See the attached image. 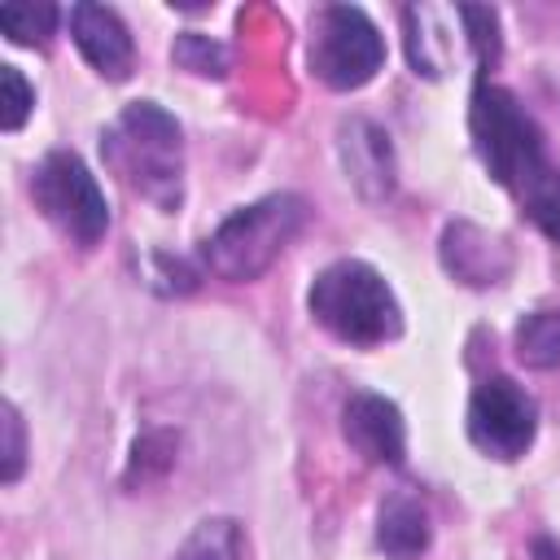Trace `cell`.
Segmentation results:
<instances>
[{
	"label": "cell",
	"instance_id": "6da1fadb",
	"mask_svg": "<svg viewBox=\"0 0 560 560\" xmlns=\"http://www.w3.org/2000/svg\"><path fill=\"white\" fill-rule=\"evenodd\" d=\"M468 127L490 179L503 184L521 201V210L560 245V166L547 162L542 131L525 114V105L499 83H477Z\"/></svg>",
	"mask_w": 560,
	"mask_h": 560
},
{
	"label": "cell",
	"instance_id": "7a4b0ae2",
	"mask_svg": "<svg viewBox=\"0 0 560 560\" xmlns=\"http://www.w3.org/2000/svg\"><path fill=\"white\" fill-rule=\"evenodd\" d=\"M101 153L109 171L162 210H179L184 201V136L179 122L153 101H131L114 127L101 136Z\"/></svg>",
	"mask_w": 560,
	"mask_h": 560
},
{
	"label": "cell",
	"instance_id": "3957f363",
	"mask_svg": "<svg viewBox=\"0 0 560 560\" xmlns=\"http://www.w3.org/2000/svg\"><path fill=\"white\" fill-rule=\"evenodd\" d=\"M315 324H324L346 346H381L402 332V311L394 289L381 280L376 267L359 258H341L324 267L306 298Z\"/></svg>",
	"mask_w": 560,
	"mask_h": 560
},
{
	"label": "cell",
	"instance_id": "277c9868",
	"mask_svg": "<svg viewBox=\"0 0 560 560\" xmlns=\"http://www.w3.org/2000/svg\"><path fill=\"white\" fill-rule=\"evenodd\" d=\"M302 223H306L302 197H293V192L262 197V201L236 210L232 219H223L206 236L201 258L223 280H258L284 254V245L302 232Z\"/></svg>",
	"mask_w": 560,
	"mask_h": 560
},
{
	"label": "cell",
	"instance_id": "5b68a950",
	"mask_svg": "<svg viewBox=\"0 0 560 560\" xmlns=\"http://www.w3.org/2000/svg\"><path fill=\"white\" fill-rule=\"evenodd\" d=\"M31 197L44 210V219L52 228H61L74 245H96L109 228V206L101 184L92 179V171L83 166L79 153L70 149H52L31 179Z\"/></svg>",
	"mask_w": 560,
	"mask_h": 560
},
{
	"label": "cell",
	"instance_id": "8992f818",
	"mask_svg": "<svg viewBox=\"0 0 560 560\" xmlns=\"http://www.w3.org/2000/svg\"><path fill=\"white\" fill-rule=\"evenodd\" d=\"M385 61V44L381 31L372 26V18L354 4H328L315 18V39H311V70L337 88H363Z\"/></svg>",
	"mask_w": 560,
	"mask_h": 560
},
{
	"label": "cell",
	"instance_id": "52a82bcc",
	"mask_svg": "<svg viewBox=\"0 0 560 560\" xmlns=\"http://www.w3.org/2000/svg\"><path fill=\"white\" fill-rule=\"evenodd\" d=\"M538 429V402L512 376H486L468 402V438L490 459H516Z\"/></svg>",
	"mask_w": 560,
	"mask_h": 560
},
{
	"label": "cell",
	"instance_id": "ba28073f",
	"mask_svg": "<svg viewBox=\"0 0 560 560\" xmlns=\"http://www.w3.org/2000/svg\"><path fill=\"white\" fill-rule=\"evenodd\" d=\"M341 429L346 442L368 459V464H402L407 451V429L402 416L389 398L381 394H354L341 411Z\"/></svg>",
	"mask_w": 560,
	"mask_h": 560
},
{
	"label": "cell",
	"instance_id": "9c48e42d",
	"mask_svg": "<svg viewBox=\"0 0 560 560\" xmlns=\"http://www.w3.org/2000/svg\"><path fill=\"white\" fill-rule=\"evenodd\" d=\"M70 35L79 44V52L96 66V74L105 79H127L131 74V61H136V48H131V35L122 26V18L105 4H74L70 9Z\"/></svg>",
	"mask_w": 560,
	"mask_h": 560
},
{
	"label": "cell",
	"instance_id": "30bf717a",
	"mask_svg": "<svg viewBox=\"0 0 560 560\" xmlns=\"http://www.w3.org/2000/svg\"><path fill=\"white\" fill-rule=\"evenodd\" d=\"M442 262H446V271L455 280L486 289V284H499L512 271V249L499 236L481 232L477 223L459 219V223H451L442 232Z\"/></svg>",
	"mask_w": 560,
	"mask_h": 560
},
{
	"label": "cell",
	"instance_id": "8fae6325",
	"mask_svg": "<svg viewBox=\"0 0 560 560\" xmlns=\"http://www.w3.org/2000/svg\"><path fill=\"white\" fill-rule=\"evenodd\" d=\"M341 162H346L354 188L368 201L389 197V188H394V153H389V136L376 122H368V118L341 122Z\"/></svg>",
	"mask_w": 560,
	"mask_h": 560
},
{
	"label": "cell",
	"instance_id": "7c38bea8",
	"mask_svg": "<svg viewBox=\"0 0 560 560\" xmlns=\"http://www.w3.org/2000/svg\"><path fill=\"white\" fill-rule=\"evenodd\" d=\"M376 547L389 560H420L429 547V512L411 494H394L376 516Z\"/></svg>",
	"mask_w": 560,
	"mask_h": 560
},
{
	"label": "cell",
	"instance_id": "4fadbf2b",
	"mask_svg": "<svg viewBox=\"0 0 560 560\" xmlns=\"http://www.w3.org/2000/svg\"><path fill=\"white\" fill-rule=\"evenodd\" d=\"M516 354L529 368H560V311H534L516 324Z\"/></svg>",
	"mask_w": 560,
	"mask_h": 560
},
{
	"label": "cell",
	"instance_id": "5bb4252c",
	"mask_svg": "<svg viewBox=\"0 0 560 560\" xmlns=\"http://www.w3.org/2000/svg\"><path fill=\"white\" fill-rule=\"evenodd\" d=\"M0 26L13 44H26V48H44L52 39V26H57V9L52 4H35V0H9L0 9Z\"/></svg>",
	"mask_w": 560,
	"mask_h": 560
},
{
	"label": "cell",
	"instance_id": "9a60e30c",
	"mask_svg": "<svg viewBox=\"0 0 560 560\" xmlns=\"http://www.w3.org/2000/svg\"><path fill=\"white\" fill-rule=\"evenodd\" d=\"M175 560H241V529H236V521H228V516L201 521L188 534V542L179 547Z\"/></svg>",
	"mask_w": 560,
	"mask_h": 560
},
{
	"label": "cell",
	"instance_id": "2e32d148",
	"mask_svg": "<svg viewBox=\"0 0 560 560\" xmlns=\"http://www.w3.org/2000/svg\"><path fill=\"white\" fill-rule=\"evenodd\" d=\"M171 57H175L184 70L206 74V79H223V74H228V48L214 44L210 35H197V31H184V35L175 39Z\"/></svg>",
	"mask_w": 560,
	"mask_h": 560
},
{
	"label": "cell",
	"instance_id": "e0dca14e",
	"mask_svg": "<svg viewBox=\"0 0 560 560\" xmlns=\"http://www.w3.org/2000/svg\"><path fill=\"white\" fill-rule=\"evenodd\" d=\"M459 22L468 26V44H472L477 61L481 66H494L499 61V18H494V9L459 4Z\"/></svg>",
	"mask_w": 560,
	"mask_h": 560
},
{
	"label": "cell",
	"instance_id": "ac0fdd59",
	"mask_svg": "<svg viewBox=\"0 0 560 560\" xmlns=\"http://www.w3.org/2000/svg\"><path fill=\"white\" fill-rule=\"evenodd\" d=\"M0 83H4V114H0V122H4V131H18L26 122V114H31V105H35V92L26 88L18 66H0Z\"/></svg>",
	"mask_w": 560,
	"mask_h": 560
},
{
	"label": "cell",
	"instance_id": "d6986e66",
	"mask_svg": "<svg viewBox=\"0 0 560 560\" xmlns=\"http://www.w3.org/2000/svg\"><path fill=\"white\" fill-rule=\"evenodd\" d=\"M22 459H26V433H22V416L13 402H4V472L0 481L13 486L18 472H22Z\"/></svg>",
	"mask_w": 560,
	"mask_h": 560
},
{
	"label": "cell",
	"instance_id": "ffe728a7",
	"mask_svg": "<svg viewBox=\"0 0 560 560\" xmlns=\"http://www.w3.org/2000/svg\"><path fill=\"white\" fill-rule=\"evenodd\" d=\"M534 560H560V547L547 542V538H538V542H534Z\"/></svg>",
	"mask_w": 560,
	"mask_h": 560
}]
</instances>
